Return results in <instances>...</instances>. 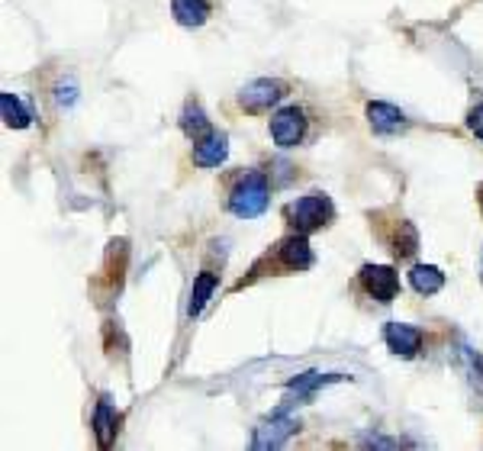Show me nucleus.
Here are the masks:
<instances>
[{
    "instance_id": "8",
    "label": "nucleus",
    "mask_w": 483,
    "mask_h": 451,
    "mask_svg": "<svg viewBox=\"0 0 483 451\" xmlns=\"http://www.w3.org/2000/svg\"><path fill=\"white\" fill-rule=\"evenodd\" d=\"M383 342H387V349H390L397 358H415L419 349H423V333H419L415 326H407V323H387Z\"/></svg>"
},
{
    "instance_id": "4",
    "label": "nucleus",
    "mask_w": 483,
    "mask_h": 451,
    "mask_svg": "<svg viewBox=\"0 0 483 451\" xmlns=\"http://www.w3.org/2000/svg\"><path fill=\"white\" fill-rule=\"evenodd\" d=\"M361 284L377 303H393L399 294V278L390 264H365L361 268Z\"/></svg>"
},
{
    "instance_id": "19",
    "label": "nucleus",
    "mask_w": 483,
    "mask_h": 451,
    "mask_svg": "<svg viewBox=\"0 0 483 451\" xmlns=\"http://www.w3.org/2000/svg\"><path fill=\"white\" fill-rule=\"evenodd\" d=\"M464 358H467V374H471V381L483 391V358L471 349H464Z\"/></svg>"
},
{
    "instance_id": "13",
    "label": "nucleus",
    "mask_w": 483,
    "mask_h": 451,
    "mask_svg": "<svg viewBox=\"0 0 483 451\" xmlns=\"http://www.w3.org/2000/svg\"><path fill=\"white\" fill-rule=\"evenodd\" d=\"M117 413H113L110 400L103 397L101 403H97V409H93V432H97V442L103 445V448H110L113 445V435H117Z\"/></svg>"
},
{
    "instance_id": "18",
    "label": "nucleus",
    "mask_w": 483,
    "mask_h": 451,
    "mask_svg": "<svg viewBox=\"0 0 483 451\" xmlns=\"http://www.w3.org/2000/svg\"><path fill=\"white\" fill-rule=\"evenodd\" d=\"M415 248H419V236H415V230L409 226V222H399L397 238H393V252H397L399 258H409V255H415Z\"/></svg>"
},
{
    "instance_id": "14",
    "label": "nucleus",
    "mask_w": 483,
    "mask_h": 451,
    "mask_svg": "<svg viewBox=\"0 0 483 451\" xmlns=\"http://www.w3.org/2000/svg\"><path fill=\"white\" fill-rule=\"evenodd\" d=\"M181 129H184L187 139H194V142H200L204 136H210V119H206V113L200 110V103H187L184 113H181Z\"/></svg>"
},
{
    "instance_id": "22",
    "label": "nucleus",
    "mask_w": 483,
    "mask_h": 451,
    "mask_svg": "<svg viewBox=\"0 0 483 451\" xmlns=\"http://www.w3.org/2000/svg\"><path fill=\"white\" fill-rule=\"evenodd\" d=\"M480 210H483V184H480Z\"/></svg>"
},
{
    "instance_id": "11",
    "label": "nucleus",
    "mask_w": 483,
    "mask_h": 451,
    "mask_svg": "<svg viewBox=\"0 0 483 451\" xmlns=\"http://www.w3.org/2000/svg\"><path fill=\"white\" fill-rule=\"evenodd\" d=\"M409 284H413L415 294L432 297V294H439V290L445 287V274H441V268H435V264H413Z\"/></svg>"
},
{
    "instance_id": "17",
    "label": "nucleus",
    "mask_w": 483,
    "mask_h": 451,
    "mask_svg": "<svg viewBox=\"0 0 483 451\" xmlns=\"http://www.w3.org/2000/svg\"><path fill=\"white\" fill-rule=\"evenodd\" d=\"M213 290H216V274L204 271L194 281V290H190V307H187V313H190V316L204 313V307L210 303V297H213Z\"/></svg>"
},
{
    "instance_id": "10",
    "label": "nucleus",
    "mask_w": 483,
    "mask_h": 451,
    "mask_svg": "<svg viewBox=\"0 0 483 451\" xmlns=\"http://www.w3.org/2000/svg\"><path fill=\"white\" fill-rule=\"evenodd\" d=\"M229 158V139L222 133H210L200 142H194V165L200 168H220Z\"/></svg>"
},
{
    "instance_id": "6",
    "label": "nucleus",
    "mask_w": 483,
    "mask_h": 451,
    "mask_svg": "<svg viewBox=\"0 0 483 451\" xmlns=\"http://www.w3.org/2000/svg\"><path fill=\"white\" fill-rule=\"evenodd\" d=\"M274 255H278V264L284 268V271H306V268H313V262H316L313 248H310V242H306L303 232L287 236L284 242H278Z\"/></svg>"
},
{
    "instance_id": "20",
    "label": "nucleus",
    "mask_w": 483,
    "mask_h": 451,
    "mask_svg": "<svg viewBox=\"0 0 483 451\" xmlns=\"http://www.w3.org/2000/svg\"><path fill=\"white\" fill-rule=\"evenodd\" d=\"M467 126H471V133L483 142V103H477L474 110L467 113Z\"/></svg>"
},
{
    "instance_id": "12",
    "label": "nucleus",
    "mask_w": 483,
    "mask_h": 451,
    "mask_svg": "<svg viewBox=\"0 0 483 451\" xmlns=\"http://www.w3.org/2000/svg\"><path fill=\"white\" fill-rule=\"evenodd\" d=\"M171 13L181 26H204L210 20V0H171Z\"/></svg>"
},
{
    "instance_id": "2",
    "label": "nucleus",
    "mask_w": 483,
    "mask_h": 451,
    "mask_svg": "<svg viewBox=\"0 0 483 451\" xmlns=\"http://www.w3.org/2000/svg\"><path fill=\"white\" fill-rule=\"evenodd\" d=\"M284 216H287V222L294 226V230L303 232V236H310V232L322 230V226H329V220L335 216V210H332L329 194H322V190H310V194L297 197V200L284 210Z\"/></svg>"
},
{
    "instance_id": "1",
    "label": "nucleus",
    "mask_w": 483,
    "mask_h": 451,
    "mask_svg": "<svg viewBox=\"0 0 483 451\" xmlns=\"http://www.w3.org/2000/svg\"><path fill=\"white\" fill-rule=\"evenodd\" d=\"M268 200H271L268 178L262 171H246L229 190V213L238 216V220H254V216H262L268 210Z\"/></svg>"
},
{
    "instance_id": "3",
    "label": "nucleus",
    "mask_w": 483,
    "mask_h": 451,
    "mask_svg": "<svg viewBox=\"0 0 483 451\" xmlns=\"http://www.w3.org/2000/svg\"><path fill=\"white\" fill-rule=\"evenodd\" d=\"M284 97V85L271 81V77H258V81H248L242 91H238V107L246 113H264L271 110L274 103H280Z\"/></svg>"
},
{
    "instance_id": "16",
    "label": "nucleus",
    "mask_w": 483,
    "mask_h": 451,
    "mask_svg": "<svg viewBox=\"0 0 483 451\" xmlns=\"http://www.w3.org/2000/svg\"><path fill=\"white\" fill-rule=\"evenodd\" d=\"M342 381V374H319V371H310V374H300L294 377V381L287 383V397H310L313 391H319V387H326V383H335Z\"/></svg>"
},
{
    "instance_id": "15",
    "label": "nucleus",
    "mask_w": 483,
    "mask_h": 451,
    "mask_svg": "<svg viewBox=\"0 0 483 451\" xmlns=\"http://www.w3.org/2000/svg\"><path fill=\"white\" fill-rule=\"evenodd\" d=\"M0 117H4V123H7L10 129H26L33 123V117H29V110L23 107V101H20L17 94H10V91L0 94Z\"/></svg>"
},
{
    "instance_id": "7",
    "label": "nucleus",
    "mask_w": 483,
    "mask_h": 451,
    "mask_svg": "<svg viewBox=\"0 0 483 451\" xmlns=\"http://www.w3.org/2000/svg\"><path fill=\"white\" fill-rule=\"evenodd\" d=\"M297 419L284 416V413H278V416L264 419L262 426L254 429V439H252V448L264 451V448H280V445L287 442L290 435L297 432Z\"/></svg>"
},
{
    "instance_id": "5",
    "label": "nucleus",
    "mask_w": 483,
    "mask_h": 451,
    "mask_svg": "<svg viewBox=\"0 0 483 451\" xmlns=\"http://www.w3.org/2000/svg\"><path fill=\"white\" fill-rule=\"evenodd\" d=\"M306 133V117L300 107H284L271 117V139L278 149H294Z\"/></svg>"
},
{
    "instance_id": "9",
    "label": "nucleus",
    "mask_w": 483,
    "mask_h": 451,
    "mask_svg": "<svg viewBox=\"0 0 483 451\" xmlns=\"http://www.w3.org/2000/svg\"><path fill=\"white\" fill-rule=\"evenodd\" d=\"M367 123L377 136H393V133H403L407 129V117L399 107L393 103H383V101H371L367 103Z\"/></svg>"
},
{
    "instance_id": "21",
    "label": "nucleus",
    "mask_w": 483,
    "mask_h": 451,
    "mask_svg": "<svg viewBox=\"0 0 483 451\" xmlns=\"http://www.w3.org/2000/svg\"><path fill=\"white\" fill-rule=\"evenodd\" d=\"M75 94H77V91H75V87H65V85H61L59 87V103H61V107H65V103H75Z\"/></svg>"
}]
</instances>
